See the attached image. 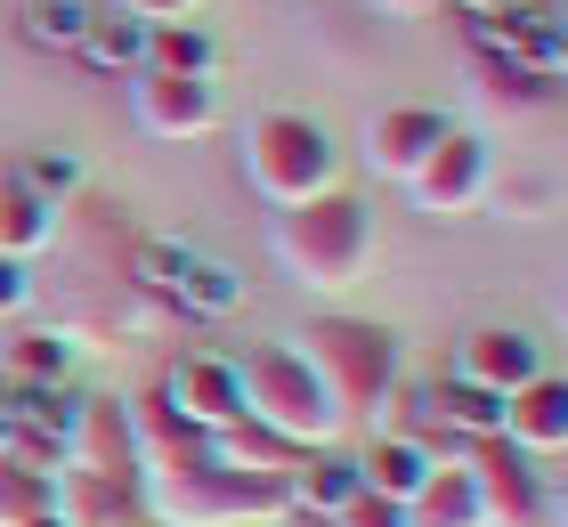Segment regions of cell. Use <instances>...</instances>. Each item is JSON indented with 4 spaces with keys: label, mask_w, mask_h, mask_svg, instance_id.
Here are the masks:
<instances>
[{
    "label": "cell",
    "mask_w": 568,
    "mask_h": 527,
    "mask_svg": "<svg viewBox=\"0 0 568 527\" xmlns=\"http://www.w3.org/2000/svg\"><path fill=\"white\" fill-rule=\"evenodd\" d=\"M545 374V341L520 333V325H479V333H463V349H455V382H471L487 389V398H511L520 382Z\"/></svg>",
    "instance_id": "11"
},
{
    "label": "cell",
    "mask_w": 568,
    "mask_h": 527,
    "mask_svg": "<svg viewBox=\"0 0 568 527\" xmlns=\"http://www.w3.org/2000/svg\"><path fill=\"white\" fill-rule=\"evenodd\" d=\"M333 527H406V504H382V495L357 487L342 511H333Z\"/></svg>",
    "instance_id": "28"
},
{
    "label": "cell",
    "mask_w": 568,
    "mask_h": 527,
    "mask_svg": "<svg viewBox=\"0 0 568 527\" xmlns=\"http://www.w3.org/2000/svg\"><path fill=\"white\" fill-rule=\"evenodd\" d=\"M552 527H568V487H552Z\"/></svg>",
    "instance_id": "34"
},
{
    "label": "cell",
    "mask_w": 568,
    "mask_h": 527,
    "mask_svg": "<svg viewBox=\"0 0 568 527\" xmlns=\"http://www.w3.org/2000/svg\"><path fill=\"white\" fill-rule=\"evenodd\" d=\"M430 455L406 430H374L366 446H357V479H366V495H382V504H415V487L430 479Z\"/></svg>",
    "instance_id": "15"
},
{
    "label": "cell",
    "mask_w": 568,
    "mask_h": 527,
    "mask_svg": "<svg viewBox=\"0 0 568 527\" xmlns=\"http://www.w3.org/2000/svg\"><path fill=\"white\" fill-rule=\"evenodd\" d=\"M33 308V276H24V260L0 252V316H24Z\"/></svg>",
    "instance_id": "29"
},
{
    "label": "cell",
    "mask_w": 568,
    "mask_h": 527,
    "mask_svg": "<svg viewBox=\"0 0 568 527\" xmlns=\"http://www.w3.org/2000/svg\"><path fill=\"white\" fill-rule=\"evenodd\" d=\"M49 227H58V211H49V203L9 171V179H0V252H9V260H33V252L49 244Z\"/></svg>",
    "instance_id": "22"
},
{
    "label": "cell",
    "mask_w": 568,
    "mask_h": 527,
    "mask_svg": "<svg viewBox=\"0 0 568 527\" xmlns=\"http://www.w3.org/2000/svg\"><path fill=\"white\" fill-rule=\"evenodd\" d=\"M65 470H106V479H139V430H131V398H73L65 422Z\"/></svg>",
    "instance_id": "9"
},
{
    "label": "cell",
    "mask_w": 568,
    "mask_h": 527,
    "mask_svg": "<svg viewBox=\"0 0 568 527\" xmlns=\"http://www.w3.org/2000/svg\"><path fill=\"white\" fill-rule=\"evenodd\" d=\"M447 130H455V122L438 114V105H382V114L366 122V171L406 188V179H415V163H423L438 139H447Z\"/></svg>",
    "instance_id": "12"
},
{
    "label": "cell",
    "mask_w": 568,
    "mask_h": 527,
    "mask_svg": "<svg viewBox=\"0 0 568 527\" xmlns=\"http://www.w3.org/2000/svg\"><path fill=\"white\" fill-rule=\"evenodd\" d=\"M236 382H244V422L293 438V446H342V406L325 398V382L308 374V357L293 341H261V349L236 357Z\"/></svg>",
    "instance_id": "3"
},
{
    "label": "cell",
    "mask_w": 568,
    "mask_h": 527,
    "mask_svg": "<svg viewBox=\"0 0 568 527\" xmlns=\"http://www.w3.org/2000/svg\"><path fill=\"white\" fill-rule=\"evenodd\" d=\"M560 316H568V308H560Z\"/></svg>",
    "instance_id": "37"
},
{
    "label": "cell",
    "mask_w": 568,
    "mask_h": 527,
    "mask_svg": "<svg viewBox=\"0 0 568 527\" xmlns=\"http://www.w3.org/2000/svg\"><path fill=\"white\" fill-rule=\"evenodd\" d=\"M496 188V154H487V139H471V130H447L415 179H406V195H415L423 220H463V211H479V195Z\"/></svg>",
    "instance_id": "6"
},
{
    "label": "cell",
    "mask_w": 568,
    "mask_h": 527,
    "mask_svg": "<svg viewBox=\"0 0 568 527\" xmlns=\"http://www.w3.org/2000/svg\"><path fill=\"white\" fill-rule=\"evenodd\" d=\"M487 98H504V105H552V73H536V65H487Z\"/></svg>",
    "instance_id": "27"
},
{
    "label": "cell",
    "mask_w": 568,
    "mask_h": 527,
    "mask_svg": "<svg viewBox=\"0 0 568 527\" xmlns=\"http://www.w3.org/2000/svg\"><path fill=\"white\" fill-rule=\"evenodd\" d=\"M122 17H139V24H179V17H195L203 0H114Z\"/></svg>",
    "instance_id": "30"
},
{
    "label": "cell",
    "mask_w": 568,
    "mask_h": 527,
    "mask_svg": "<svg viewBox=\"0 0 568 527\" xmlns=\"http://www.w3.org/2000/svg\"><path fill=\"white\" fill-rule=\"evenodd\" d=\"M131 114H139L146 139H163V146H179V139H212V130H220V90L195 82V73L139 65V73H131Z\"/></svg>",
    "instance_id": "8"
},
{
    "label": "cell",
    "mask_w": 568,
    "mask_h": 527,
    "mask_svg": "<svg viewBox=\"0 0 568 527\" xmlns=\"http://www.w3.org/2000/svg\"><path fill=\"white\" fill-rule=\"evenodd\" d=\"M212 446H220L236 470H261V479H284V487H293V470H301V455H308V446L261 430V422H227V430H212Z\"/></svg>",
    "instance_id": "19"
},
{
    "label": "cell",
    "mask_w": 568,
    "mask_h": 527,
    "mask_svg": "<svg viewBox=\"0 0 568 527\" xmlns=\"http://www.w3.org/2000/svg\"><path fill=\"white\" fill-rule=\"evenodd\" d=\"M49 511H58V527H154L139 479H106V470H58Z\"/></svg>",
    "instance_id": "14"
},
{
    "label": "cell",
    "mask_w": 568,
    "mask_h": 527,
    "mask_svg": "<svg viewBox=\"0 0 568 527\" xmlns=\"http://www.w3.org/2000/svg\"><path fill=\"white\" fill-rule=\"evenodd\" d=\"M49 495H58V470H41V463H24V455H0V527L49 511Z\"/></svg>",
    "instance_id": "24"
},
{
    "label": "cell",
    "mask_w": 568,
    "mask_h": 527,
    "mask_svg": "<svg viewBox=\"0 0 568 527\" xmlns=\"http://www.w3.org/2000/svg\"><path fill=\"white\" fill-rule=\"evenodd\" d=\"M552 73H568V0H552Z\"/></svg>",
    "instance_id": "31"
},
{
    "label": "cell",
    "mask_w": 568,
    "mask_h": 527,
    "mask_svg": "<svg viewBox=\"0 0 568 527\" xmlns=\"http://www.w3.org/2000/svg\"><path fill=\"white\" fill-rule=\"evenodd\" d=\"M423 414H438L455 438H504V398H487V389L455 382V374L423 389Z\"/></svg>",
    "instance_id": "20"
},
{
    "label": "cell",
    "mask_w": 568,
    "mask_h": 527,
    "mask_svg": "<svg viewBox=\"0 0 568 527\" xmlns=\"http://www.w3.org/2000/svg\"><path fill=\"white\" fill-rule=\"evenodd\" d=\"M463 470H471V495H479V527H552V479L511 438H479Z\"/></svg>",
    "instance_id": "5"
},
{
    "label": "cell",
    "mask_w": 568,
    "mask_h": 527,
    "mask_svg": "<svg viewBox=\"0 0 568 527\" xmlns=\"http://www.w3.org/2000/svg\"><path fill=\"white\" fill-rule=\"evenodd\" d=\"M276 527H333V519H317V511H284Z\"/></svg>",
    "instance_id": "33"
},
{
    "label": "cell",
    "mask_w": 568,
    "mask_h": 527,
    "mask_svg": "<svg viewBox=\"0 0 568 527\" xmlns=\"http://www.w3.org/2000/svg\"><path fill=\"white\" fill-rule=\"evenodd\" d=\"M65 374H73V341L58 333V325H33V333H9L0 341V382H24V389H65Z\"/></svg>",
    "instance_id": "17"
},
{
    "label": "cell",
    "mask_w": 568,
    "mask_h": 527,
    "mask_svg": "<svg viewBox=\"0 0 568 527\" xmlns=\"http://www.w3.org/2000/svg\"><path fill=\"white\" fill-rule=\"evenodd\" d=\"M463 9H511V0H463Z\"/></svg>",
    "instance_id": "36"
},
{
    "label": "cell",
    "mask_w": 568,
    "mask_h": 527,
    "mask_svg": "<svg viewBox=\"0 0 568 527\" xmlns=\"http://www.w3.org/2000/svg\"><path fill=\"white\" fill-rule=\"evenodd\" d=\"M268 244L301 293H349L374 260V203L349 188H325L308 203H284L268 220Z\"/></svg>",
    "instance_id": "1"
},
{
    "label": "cell",
    "mask_w": 568,
    "mask_h": 527,
    "mask_svg": "<svg viewBox=\"0 0 568 527\" xmlns=\"http://www.w3.org/2000/svg\"><path fill=\"white\" fill-rule=\"evenodd\" d=\"M17 179H24V188H33L49 211H65L73 195H82V163H73L65 146H49V154H24V163H17Z\"/></svg>",
    "instance_id": "26"
},
{
    "label": "cell",
    "mask_w": 568,
    "mask_h": 527,
    "mask_svg": "<svg viewBox=\"0 0 568 527\" xmlns=\"http://www.w3.org/2000/svg\"><path fill=\"white\" fill-rule=\"evenodd\" d=\"M357 487H366V479H357V455H349V446H308V455H301V470H293V511H317V519H333V511H342Z\"/></svg>",
    "instance_id": "16"
},
{
    "label": "cell",
    "mask_w": 568,
    "mask_h": 527,
    "mask_svg": "<svg viewBox=\"0 0 568 527\" xmlns=\"http://www.w3.org/2000/svg\"><path fill=\"white\" fill-rule=\"evenodd\" d=\"M17 527H58V511H33V519H17Z\"/></svg>",
    "instance_id": "35"
},
{
    "label": "cell",
    "mask_w": 568,
    "mask_h": 527,
    "mask_svg": "<svg viewBox=\"0 0 568 527\" xmlns=\"http://www.w3.org/2000/svg\"><path fill=\"white\" fill-rule=\"evenodd\" d=\"M366 9H374V17H430L438 0H366Z\"/></svg>",
    "instance_id": "32"
},
{
    "label": "cell",
    "mask_w": 568,
    "mask_h": 527,
    "mask_svg": "<svg viewBox=\"0 0 568 527\" xmlns=\"http://www.w3.org/2000/svg\"><path fill=\"white\" fill-rule=\"evenodd\" d=\"M90 0H24V41L33 49H82L90 33Z\"/></svg>",
    "instance_id": "25"
},
{
    "label": "cell",
    "mask_w": 568,
    "mask_h": 527,
    "mask_svg": "<svg viewBox=\"0 0 568 527\" xmlns=\"http://www.w3.org/2000/svg\"><path fill=\"white\" fill-rule=\"evenodd\" d=\"M293 349L308 357V374L325 382V398L342 406V422L382 414V406L398 398V333L374 325V316L325 308V316H308V333L293 341Z\"/></svg>",
    "instance_id": "2"
},
{
    "label": "cell",
    "mask_w": 568,
    "mask_h": 527,
    "mask_svg": "<svg viewBox=\"0 0 568 527\" xmlns=\"http://www.w3.org/2000/svg\"><path fill=\"white\" fill-rule=\"evenodd\" d=\"M131 276L154 284V293L171 308H187V316H227L244 301L236 268H220V260H203V252H179V244H131Z\"/></svg>",
    "instance_id": "7"
},
{
    "label": "cell",
    "mask_w": 568,
    "mask_h": 527,
    "mask_svg": "<svg viewBox=\"0 0 568 527\" xmlns=\"http://www.w3.org/2000/svg\"><path fill=\"white\" fill-rule=\"evenodd\" d=\"M244 179H252L276 211H284V203H308V195L342 188V146H333L325 122L293 114V105H268V114L244 122Z\"/></svg>",
    "instance_id": "4"
},
{
    "label": "cell",
    "mask_w": 568,
    "mask_h": 527,
    "mask_svg": "<svg viewBox=\"0 0 568 527\" xmlns=\"http://www.w3.org/2000/svg\"><path fill=\"white\" fill-rule=\"evenodd\" d=\"M504 438L520 446V455H536V463H545V455H568V374H552V365H545L536 382L511 389V398H504Z\"/></svg>",
    "instance_id": "13"
},
{
    "label": "cell",
    "mask_w": 568,
    "mask_h": 527,
    "mask_svg": "<svg viewBox=\"0 0 568 527\" xmlns=\"http://www.w3.org/2000/svg\"><path fill=\"white\" fill-rule=\"evenodd\" d=\"M179 422H195V430H227V422H244V382H236V357H212V349H195V357H179L163 389H154Z\"/></svg>",
    "instance_id": "10"
},
{
    "label": "cell",
    "mask_w": 568,
    "mask_h": 527,
    "mask_svg": "<svg viewBox=\"0 0 568 527\" xmlns=\"http://www.w3.org/2000/svg\"><path fill=\"white\" fill-rule=\"evenodd\" d=\"M73 58H90L98 73H139V65H146V24H139V17H122V9H98Z\"/></svg>",
    "instance_id": "23"
},
{
    "label": "cell",
    "mask_w": 568,
    "mask_h": 527,
    "mask_svg": "<svg viewBox=\"0 0 568 527\" xmlns=\"http://www.w3.org/2000/svg\"><path fill=\"white\" fill-rule=\"evenodd\" d=\"M146 65H163V73H195V82H212V73H220V41L203 33L195 17H179V24H146Z\"/></svg>",
    "instance_id": "21"
},
{
    "label": "cell",
    "mask_w": 568,
    "mask_h": 527,
    "mask_svg": "<svg viewBox=\"0 0 568 527\" xmlns=\"http://www.w3.org/2000/svg\"><path fill=\"white\" fill-rule=\"evenodd\" d=\"M406 527H479L471 470H463V463H438L430 479L415 487V504H406Z\"/></svg>",
    "instance_id": "18"
}]
</instances>
